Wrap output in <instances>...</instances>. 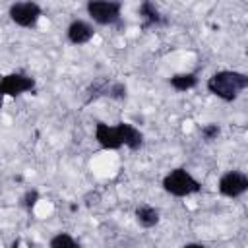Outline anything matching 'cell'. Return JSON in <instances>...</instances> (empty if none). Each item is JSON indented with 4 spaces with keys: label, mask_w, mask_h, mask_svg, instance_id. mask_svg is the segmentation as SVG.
<instances>
[{
    "label": "cell",
    "mask_w": 248,
    "mask_h": 248,
    "mask_svg": "<svg viewBox=\"0 0 248 248\" xmlns=\"http://www.w3.org/2000/svg\"><path fill=\"white\" fill-rule=\"evenodd\" d=\"M207 91L225 103H232L248 87V76L234 70H219L207 79Z\"/></svg>",
    "instance_id": "1"
},
{
    "label": "cell",
    "mask_w": 248,
    "mask_h": 248,
    "mask_svg": "<svg viewBox=\"0 0 248 248\" xmlns=\"http://www.w3.org/2000/svg\"><path fill=\"white\" fill-rule=\"evenodd\" d=\"M163 190L174 198H186L194 196L202 190V182L196 180L184 167H176L163 178Z\"/></svg>",
    "instance_id": "2"
},
{
    "label": "cell",
    "mask_w": 248,
    "mask_h": 248,
    "mask_svg": "<svg viewBox=\"0 0 248 248\" xmlns=\"http://www.w3.org/2000/svg\"><path fill=\"white\" fill-rule=\"evenodd\" d=\"M89 17L99 25H114L120 21V2H107V0H89L85 6Z\"/></svg>",
    "instance_id": "3"
},
{
    "label": "cell",
    "mask_w": 248,
    "mask_h": 248,
    "mask_svg": "<svg viewBox=\"0 0 248 248\" xmlns=\"http://www.w3.org/2000/svg\"><path fill=\"white\" fill-rule=\"evenodd\" d=\"M33 89H35V79L23 72H12L0 78V101L4 97H17Z\"/></svg>",
    "instance_id": "4"
},
{
    "label": "cell",
    "mask_w": 248,
    "mask_h": 248,
    "mask_svg": "<svg viewBox=\"0 0 248 248\" xmlns=\"http://www.w3.org/2000/svg\"><path fill=\"white\" fill-rule=\"evenodd\" d=\"M8 16L16 25L29 29L37 25L39 17L43 16V10L37 2H14L8 10Z\"/></svg>",
    "instance_id": "5"
},
{
    "label": "cell",
    "mask_w": 248,
    "mask_h": 248,
    "mask_svg": "<svg viewBox=\"0 0 248 248\" xmlns=\"http://www.w3.org/2000/svg\"><path fill=\"white\" fill-rule=\"evenodd\" d=\"M217 188L225 198H240L248 190V176L242 170H227L219 178Z\"/></svg>",
    "instance_id": "6"
},
{
    "label": "cell",
    "mask_w": 248,
    "mask_h": 248,
    "mask_svg": "<svg viewBox=\"0 0 248 248\" xmlns=\"http://www.w3.org/2000/svg\"><path fill=\"white\" fill-rule=\"evenodd\" d=\"M95 140L103 149L108 151H116L122 147V140H120V132L118 126H110L107 122H97L95 124Z\"/></svg>",
    "instance_id": "7"
},
{
    "label": "cell",
    "mask_w": 248,
    "mask_h": 248,
    "mask_svg": "<svg viewBox=\"0 0 248 248\" xmlns=\"http://www.w3.org/2000/svg\"><path fill=\"white\" fill-rule=\"evenodd\" d=\"M93 35H95L93 25L83 19H74L66 29V37L72 45H85L93 39Z\"/></svg>",
    "instance_id": "8"
},
{
    "label": "cell",
    "mask_w": 248,
    "mask_h": 248,
    "mask_svg": "<svg viewBox=\"0 0 248 248\" xmlns=\"http://www.w3.org/2000/svg\"><path fill=\"white\" fill-rule=\"evenodd\" d=\"M116 126H118V132H120L122 145H126L132 151H136V149H140L143 145V132L140 128H136L130 122H118Z\"/></svg>",
    "instance_id": "9"
},
{
    "label": "cell",
    "mask_w": 248,
    "mask_h": 248,
    "mask_svg": "<svg viewBox=\"0 0 248 248\" xmlns=\"http://www.w3.org/2000/svg\"><path fill=\"white\" fill-rule=\"evenodd\" d=\"M138 12H140V16H141V19H143V23H141L143 29L159 27V25H165V23H167L165 16L159 12V8H157L153 2H141Z\"/></svg>",
    "instance_id": "10"
},
{
    "label": "cell",
    "mask_w": 248,
    "mask_h": 248,
    "mask_svg": "<svg viewBox=\"0 0 248 248\" xmlns=\"http://www.w3.org/2000/svg\"><path fill=\"white\" fill-rule=\"evenodd\" d=\"M136 221H138L140 227L151 229L161 221V213H159L157 207H153L149 203H141V205L136 207Z\"/></svg>",
    "instance_id": "11"
},
{
    "label": "cell",
    "mask_w": 248,
    "mask_h": 248,
    "mask_svg": "<svg viewBox=\"0 0 248 248\" xmlns=\"http://www.w3.org/2000/svg\"><path fill=\"white\" fill-rule=\"evenodd\" d=\"M169 83L176 91H188L198 85V74L196 72H184V74H174L169 78Z\"/></svg>",
    "instance_id": "12"
},
{
    "label": "cell",
    "mask_w": 248,
    "mask_h": 248,
    "mask_svg": "<svg viewBox=\"0 0 248 248\" xmlns=\"http://www.w3.org/2000/svg\"><path fill=\"white\" fill-rule=\"evenodd\" d=\"M108 87H110V79L108 78H95L89 87H87V101L85 103H91V101H97L101 97H107L108 95Z\"/></svg>",
    "instance_id": "13"
},
{
    "label": "cell",
    "mask_w": 248,
    "mask_h": 248,
    "mask_svg": "<svg viewBox=\"0 0 248 248\" xmlns=\"http://www.w3.org/2000/svg\"><path fill=\"white\" fill-rule=\"evenodd\" d=\"M48 248H81V244L70 232H56L50 238Z\"/></svg>",
    "instance_id": "14"
},
{
    "label": "cell",
    "mask_w": 248,
    "mask_h": 248,
    "mask_svg": "<svg viewBox=\"0 0 248 248\" xmlns=\"http://www.w3.org/2000/svg\"><path fill=\"white\" fill-rule=\"evenodd\" d=\"M126 95H128V87H126V83H122V81H110V87H108V99H114V101H122V99H126Z\"/></svg>",
    "instance_id": "15"
},
{
    "label": "cell",
    "mask_w": 248,
    "mask_h": 248,
    "mask_svg": "<svg viewBox=\"0 0 248 248\" xmlns=\"http://www.w3.org/2000/svg\"><path fill=\"white\" fill-rule=\"evenodd\" d=\"M200 134L205 141H215L219 136H221V126L215 124V122H209V124H203L200 128Z\"/></svg>",
    "instance_id": "16"
},
{
    "label": "cell",
    "mask_w": 248,
    "mask_h": 248,
    "mask_svg": "<svg viewBox=\"0 0 248 248\" xmlns=\"http://www.w3.org/2000/svg\"><path fill=\"white\" fill-rule=\"evenodd\" d=\"M37 202H39V192H37L35 188H29V190L23 194V198H21V205H23L25 209H29V211L37 205Z\"/></svg>",
    "instance_id": "17"
},
{
    "label": "cell",
    "mask_w": 248,
    "mask_h": 248,
    "mask_svg": "<svg viewBox=\"0 0 248 248\" xmlns=\"http://www.w3.org/2000/svg\"><path fill=\"white\" fill-rule=\"evenodd\" d=\"M182 248H209V246H205V244H202V242H188V244H184Z\"/></svg>",
    "instance_id": "18"
},
{
    "label": "cell",
    "mask_w": 248,
    "mask_h": 248,
    "mask_svg": "<svg viewBox=\"0 0 248 248\" xmlns=\"http://www.w3.org/2000/svg\"><path fill=\"white\" fill-rule=\"evenodd\" d=\"M12 248H19V238H17V240H14V242H12Z\"/></svg>",
    "instance_id": "19"
}]
</instances>
